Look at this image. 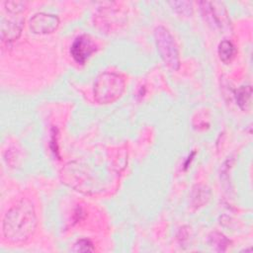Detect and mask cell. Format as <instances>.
<instances>
[{
    "label": "cell",
    "mask_w": 253,
    "mask_h": 253,
    "mask_svg": "<svg viewBox=\"0 0 253 253\" xmlns=\"http://www.w3.org/2000/svg\"><path fill=\"white\" fill-rule=\"evenodd\" d=\"M37 226V214L34 205L22 199L14 205L3 218V234L11 243H23L34 233Z\"/></svg>",
    "instance_id": "cell-1"
},
{
    "label": "cell",
    "mask_w": 253,
    "mask_h": 253,
    "mask_svg": "<svg viewBox=\"0 0 253 253\" xmlns=\"http://www.w3.org/2000/svg\"><path fill=\"white\" fill-rule=\"evenodd\" d=\"M124 77L116 72L100 74L94 83V99L100 104H110L121 97L125 90Z\"/></svg>",
    "instance_id": "cell-2"
},
{
    "label": "cell",
    "mask_w": 253,
    "mask_h": 253,
    "mask_svg": "<svg viewBox=\"0 0 253 253\" xmlns=\"http://www.w3.org/2000/svg\"><path fill=\"white\" fill-rule=\"evenodd\" d=\"M154 39L157 51L165 64L173 70L180 66V57L177 44L171 33L163 26H158L154 30Z\"/></svg>",
    "instance_id": "cell-3"
},
{
    "label": "cell",
    "mask_w": 253,
    "mask_h": 253,
    "mask_svg": "<svg viewBox=\"0 0 253 253\" xmlns=\"http://www.w3.org/2000/svg\"><path fill=\"white\" fill-rule=\"evenodd\" d=\"M97 50L95 42L88 35L78 36L72 42L70 47V53L73 59L80 64L85 61Z\"/></svg>",
    "instance_id": "cell-4"
},
{
    "label": "cell",
    "mask_w": 253,
    "mask_h": 253,
    "mask_svg": "<svg viewBox=\"0 0 253 253\" xmlns=\"http://www.w3.org/2000/svg\"><path fill=\"white\" fill-rule=\"evenodd\" d=\"M59 19L56 15L47 13H37L30 20V29L35 34L44 35L52 33L57 29Z\"/></svg>",
    "instance_id": "cell-5"
},
{
    "label": "cell",
    "mask_w": 253,
    "mask_h": 253,
    "mask_svg": "<svg viewBox=\"0 0 253 253\" xmlns=\"http://www.w3.org/2000/svg\"><path fill=\"white\" fill-rule=\"evenodd\" d=\"M218 2H201V9L204 17L209 24L216 27H224L228 23V17L224 8L217 7Z\"/></svg>",
    "instance_id": "cell-6"
},
{
    "label": "cell",
    "mask_w": 253,
    "mask_h": 253,
    "mask_svg": "<svg viewBox=\"0 0 253 253\" xmlns=\"http://www.w3.org/2000/svg\"><path fill=\"white\" fill-rule=\"evenodd\" d=\"M23 29V20L1 19V39L2 42H12L17 40Z\"/></svg>",
    "instance_id": "cell-7"
},
{
    "label": "cell",
    "mask_w": 253,
    "mask_h": 253,
    "mask_svg": "<svg viewBox=\"0 0 253 253\" xmlns=\"http://www.w3.org/2000/svg\"><path fill=\"white\" fill-rule=\"evenodd\" d=\"M236 104L242 111H250L252 107V88L250 85L239 87L235 91Z\"/></svg>",
    "instance_id": "cell-8"
},
{
    "label": "cell",
    "mask_w": 253,
    "mask_h": 253,
    "mask_svg": "<svg viewBox=\"0 0 253 253\" xmlns=\"http://www.w3.org/2000/svg\"><path fill=\"white\" fill-rule=\"evenodd\" d=\"M236 52V48L234 44L228 41V40H223L219 42L218 47H217V53L219 56V59L224 62L228 63L232 60Z\"/></svg>",
    "instance_id": "cell-9"
},
{
    "label": "cell",
    "mask_w": 253,
    "mask_h": 253,
    "mask_svg": "<svg viewBox=\"0 0 253 253\" xmlns=\"http://www.w3.org/2000/svg\"><path fill=\"white\" fill-rule=\"evenodd\" d=\"M210 244L217 251H224L229 245V240L219 232H212L210 235Z\"/></svg>",
    "instance_id": "cell-10"
},
{
    "label": "cell",
    "mask_w": 253,
    "mask_h": 253,
    "mask_svg": "<svg viewBox=\"0 0 253 253\" xmlns=\"http://www.w3.org/2000/svg\"><path fill=\"white\" fill-rule=\"evenodd\" d=\"M169 5H171L173 10L177 13L184 16H190L193 12L192 3L189 1H171L169 2Z\"/></svg>",
    "instance_id": "cell-11"
},
{
    "label": "cell",
    "mask_w": 253,
    "mask_h": 253,
    "mask_svg": "<svg viewBox=\"0 0 253 253\" xmlns=\"http://www.w3.org/2000/svg\"><path fill=\"white\" fill-rule=\"evenodd\" d=\"M4 5L6 10L11 14H19L26 9V2L22 1H6Z\"/></svg>",
    "instance_id": "cell-12"
},
{
    "label": "cell",
    "mask_w": 253,
    "mask_h": 253,
    "mask_svg": "<svg viewBox=\"0 0 253 253\" xmlns=\"http://www.w3.org/2000/svg\"><path fill=\"white\" fill-rule=\"evenodd\" d=\"M73 251L76 252H92L94 251V247L92 242L89 239L81 238L76 241L73 247Z\"/></svg>",
    "instance_id": "cell-13"
}]
</instances>
